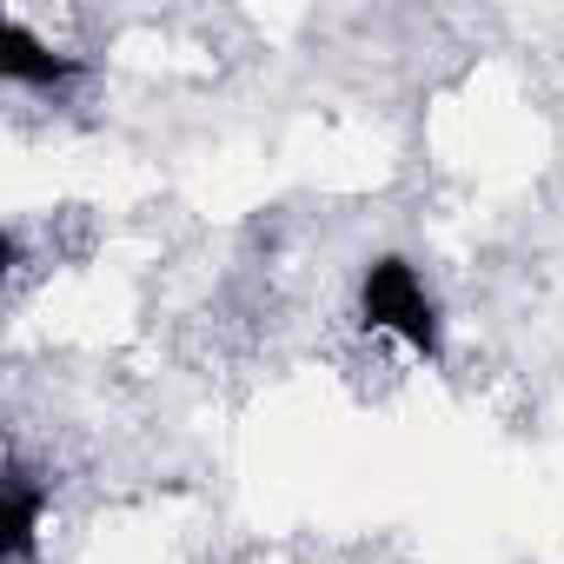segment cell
I'll use <instances>...</instances> for the list:
<instances>
[{
  "label": "cell",
  "mask_w": 564,
  "mask_h": 564,
  "mask_svg": "<svg viewBox=\"0 0 564 564\" xmlns=\"http://www.w3.org/2000/svg\"><path fill=\"white\" fill-rule=\"evenodd\" d=\"M359 319H366L372 333L399 339V346L419 352V359H438V352H445L438 300H432V286L419 279V265H412L405 252L366 259V272H359Z\"/></svg>",
  "instance_id": "cell-1"
},
{
  "label": "cell",
  "mask_w": 564,
  "mask_h": 564,
  "mask_svg": "<svg viewBox=\"0 0 564 564\" xmlns=\"http://www.w3.org/2000/svg\"><path fill=\"white\" fill-rule=\"evenodd\" d=\"M87 74L80 54H61L54 41H41L28 21H0V80L8 87H34V94H54V87H74Z\"/></svg>",
  "instance_id": "cell-2"
},
{
  "label": "cell",
  "mask_w": 564,
  "mask_h": 564,
  "mask_svg": "<svg viewBox=\"0 0 564 564\" xmlns=\"http://www.w3.org/2000/svg\"><path fill=\"white\" fill-rule=\"evenodd\" d=\"M41 531H47V491L21 465V452H8V491H0V564H34L41 557Z\"/></svg>",
  "instance_id": "cell-3"
}]
</instances>
